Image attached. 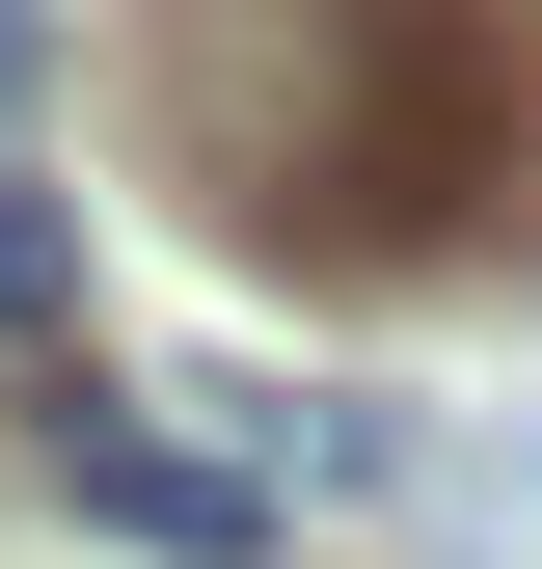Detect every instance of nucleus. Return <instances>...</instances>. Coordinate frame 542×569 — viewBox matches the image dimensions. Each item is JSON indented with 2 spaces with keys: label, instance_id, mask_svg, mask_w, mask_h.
Instances as JSON below:
<instances>
[{
  "label": "nucleus",
  "instance_id": "obj_1",
  "mask_svg": "<svg viewBox=\"0 0 542 569\" xmlns=\"http://www.w3.org/2000/svg\"><path fill=\"white\" fill-rule=\"evenodd\" d=\"M54 488H82L109 542H190V569L271 542V461H244V435H136V407H54Z\"/></svg>",
  "mask_w": 542,
  "mask_h": 569
},
{
  "label": "nucleus",
  "instance_id": "obj_2",
  "mask_svg": "<svg viewBox=\"0 0 542 569\" xmlns=\"http://www.w3.org/2000/svg\"><path fill=\"white\" fill-rule=\"evenodd\" d=\"M406 569H542V435H461L406 488Z\"/></svg>",
  "mask_w": 542,
  "mask_h": 569
},
{
  "label": "nucleus",
  "instance_id": "obj_3",
  "mask_svg": "<svg viewBox=\"0 0 542 569\" xmlns=\"http://www.w3.org/2000/svg\"><path fill=\"white\" fill-rule=\"evenodd\" d=\"M0 352H82V218L0 163Z\"/></svg>",
  "mask_w": 542,
  "mask_h": 569
},
{
  "label": "nucleus",
  "instance_id": "obj_4",
  "mask_svg": "<svg viewBox=\"0 0 542 569\" xmlns=\"http://www.w3.org/2000/svg\"><path fill=\"white\" fill-rule=\"evenodd\" d=\"M28 82H54V0H0V109H28Z\"/></svg>",
  "mask_w": 542,
  "mask_h": 569
}]
</instances>
